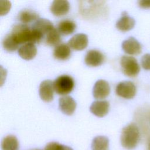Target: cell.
Returning <instances> with one entry per match:
<instances>
[{
    "instance_id": "cell-1",
    "label": "cell",
    "mask_w": 150,
    "mask_h": 150,
    "mask_svg": "<svg viewBox=\"0 0 150 150\" xmlns=\"http://www.w3.org/2000/svg\"><path fill=\"white\" fill-rule=\"evenodd\" d=\"M15 40L20 44L39 43L43 36L26 24L20 23L15 25L10 33Z\"/></svg>"
},
{
    "instance_id": "cell-2",
    "label": "cell",
    "mask_w": 150,
    "mask_h": 150,
    "mask_svg": "<svg viewBox=\"0 0 150 150\" xmlns=\"http://www.w3.org/2000/svg\"><path fill=\"white\" fill-rule=\"evenodd\" d=\"M104 1H79V11L81 15L86 19H96L106 14Z\"/></svg>"
},
{
    "instance_id": "cell-3",
    "label": "cell",
    "mask_w": 150,
    "mask_h": 150,
    "mask_svg": "<svg viewBox=\"0 0 150 150\" xmlns=\"http://www.w3.org/2000/svg\"><path fill=\"white\" fill-rule=\"evenodd\" d=\"M121 144L125 149L131 150L138 145L139 140V131L135 123H131L123 128L121 134Z\"/></svg>"
},
{
    "instance_id": "cell-4",
    "label": "cell",
    "mask_w": 150,
    "mask_h": 150,
    "mask_svg": "<svg viewBox=\"0 0 150 150\" xmlns=\"http://www.w3.org/2000/svg\"><path fill=\"white\" fill-rule=\"evenodd\" d=\"M74 86L73 78L68 75H62L53 82L54 91L59 95H66L70 93Z\"/></svg>"
},
{
    "instance_id": "cell-5",
    "label": "cell",
    "mask_w": 150,
    "mask_h": 150,
    "mask_svg": "<svg viewBox=\"0 0 150 150\" xmlns=\"http://www.w3.org/2000/svg\"><path fill=\"white\" fill-rule=\"evenodd\" d=\"M122 71L129 77H135L139 72V65L135 58L132 56H123L120 60Z\"/></svg>"
},
{
    "instance_id": "cell-6",
    "label": "cell",
    "mask_w": 150,
    "mask_h": 150,
    "mask_svg": "<svg viewBox=\"0 0 150 150\" xmlns=\"http://www.w3.org/2000/svg\"><path fill=\"white\" fill-rule=\"evenodd\" d=\"M116 93L120 97L124 98L131 99L136 94L135 84L130 81H124L119 83L115 88Z\"/></svg>"
},
{
    "instance_id": "cell-7",
    "label": "cell",
    "mask_w": 150,
    "mask_h": 150,
    "mask_svg": "<svg viewBox=\"0 0 150 150\" xmlns=\"http://www.w3.org/2000/svg\"><path fill=\"white\" fill-rule=\"evenodd\" d=\"M110 92V87L104 80H97L93 89V95L96 99H103L107 97Z\"/></svg>"
},
{
    "instance_id": "cell-8",
    "label": "cell",
    "mask_w": 150,
    "mask_h": 150,
    "mask_svg": "<svg viewBox=\"0 0 150 150\" xmlns=\"http://www.w3.org/2000/svg\"><path fill=\"white\" fill-rule=\"evenodd\" d=\"M53 82L50 80L43 81L39 86V96L42 100L50 102L53 98Z\"/></svg>"
},
{
    "instance_id": "cell-9",
    "label": "cell",
    "mask_w": 150,
    "mask_h": 150,
    "mask_svg": "<svg viewBox=\"0 0 150 150\" xmlns=\"http://www.w3.org/2000/svg\"><path fill=\"white\" fill-rule=\"evenodd\" d=\"M84 61L88 66H98L104 62V56L101 52L97 50H90L85 56Z\"/></svg>"
},
{
    "instance_id": "cell-10",
    "label": "cell",
    "mask_w": 150,
    "mask_h": 150,
    "mask_svg": "<svg viewBox=\"0 0 150 150\" xmlns=\"http://www.w3.org/2000/svg\"><path fill=\"white\" fill-rule=\"evenodd\" d=\"M122 48L126 53L132 55L138 54L142 50L141 44L133 37H129L128 39L124 40L122 43Z\"/></svg>"
},
{
    "instance_id": "cell-11",
    "label": "cell",
    "mask_w": 150,
    "mask_h": 150,
    "mask_svg": "<svg viewBox=\"0 0 150 150\" xmlns=\"http://www.w3.org/2000/svg\"><path fill=\"white\" fill-rule=\"evenodd\" d=\"M59 104L60 110L68 115H71L76 107V101L71 97L69 96L60 97L59 100Z\"/></svg>"
},
{
    "instance_id": "cell-12",
    "label": "cell",
    "mask_w": 150,
    "mask_h": 150,
    "mask_svg": "<svg viewBox=\"0 0 150 150\" xmlns=\"http://www.w3.org/2000/svg\"><path fill=\"white\" fill-rule=\"evenodd\" d=\"M68 44L74 50H83L88 45V37L84 33H77L69 40Z\"/></svg>"
},
{
    "instance_id": "cell-13",
    "label": "cell",
    "mask_w": 150,
    "mask_h": 150,
    "mask_svg": "<svg viewBox=\"0 0 150 150\" xmlns=\"http://www.w3.org/2000/svg\"><path fill=\"white\" fill-rule=\"evenodd\" d=\"M70 9V4L65 0L53 1L50 6L51 12L56 16H60L66 14Z\"/></svg>"
},
{
    "instance_id": "cell-14",
    "label": "cell",
    "mask_w": 150,
    "mask_h": 150,
    "mask_svg": "<svg viewBox=\"0 0 150 150\" xmlns=\"http://www.w3.org/2000/svg\"><path fill=\"white\" fill-rule=\"evenodd\" d=\"M109 106L107 101H95L90 105V110L96 116L103 117L108 113Z\"/></svg>"
},
{
    "instance_id": "cell-15",
    "label": "cell",
    "mask_w": 150,
    "mask_h": 150,
    "mask_svg": "<svg viewBox=\"0 0 150 150\" xmlns=\"http://www.w3.org/2000/svg\"><path fill=\"white\" fill-rule=\"evenodd\" d=\"M134 19L129 16L126 12L122 13L121 17L116 23V27L120 30L126 32L132 29L135 26Z\"/></svg>"
},
{
    "instance_id": "cell-16",
    "label": "cell",
    "mask_w": 150,
    "mask_h": 150,
    "mask_svg": "<svg viewBox=\"0 0 150 150\" xmlns=\"http://www.w3.org/2000/svg\"><path fill=\"white\" fill-rule=\"evenodd\" d=\"M37 53L36 47L33 43H26L21 46L18 50V54L25 60H31L35 57Z\"/></svg>"
},
{
    "instance_id": "cell-17",
    "label": "cell",
    "mask_w": 150,
    "mask_h": 150,
    "mask_svg": "<svg viewBox=\"0 0 150 150\" xmlns=\"http://www.w3.org/2000/svg\"><path fill=\"white\" fill-rule=\"evenodd\" d=\"M32 28L44 36L54 28L49 20L45 18H39L33 25Z\"/></svg>"
},
{
    "instance_id": "cell-18",
    "label": "cell",
    "mask_w": 150,
    "mask_h": 150,
    "mask_svg": "<svg viewBox=\"0 0 150 150\" xmlns=\"http://www.w3.org/2000/svg\"><path fill=\"white\" fill-rule=\"evenodd\" d=\"M71 54L70 46L65 43L59 44L55 47L53 50L54 58L60 60H64L69 59Z\"/></svg>"
},
{
    "instance_id": "cell-19",
    "label": "cell",
    "mask_w": 150,
    "mask_h": 150,
    "mask_svg": "<svg viewBox=\"0 0 150 150\" xmlns=\"http://www.w3.org/2000/svg\"><path fill=\"white\" fill-rule=\"evenodd\" d=\"M76 23L69 19L61 21L57 25V30L61 35H68L71 34L76 29Z\"/></svg>"
},
{
    "instance_id": "cell-20",
    "label": "cell",
    "mask_w": 150,
    "mask_h": 150,
    "mask_svg": "<svg viewBox=\"0 0 150 150\" xmlns=\"http://www.w3.org/2000/svg\"><path fill=\"white\" fill-rule=\"evenodd\" d=\"M2 150H18L19 142L16 137L9 135L3 138L1 142Z\"/></svg>"
},
{
    "instance_id": "cell-21",
    "label": "cell",
    "mask_w": 150,
    "mask_h": 150,
    "mask_svg": "<svg viewBox=\"0 0 150 150\" xmlns=\"http://www.w3.org/2000/svg\"><path fill=\"white\" fill-rule=\"evenodd\" d=\"M109 140L105 136H97L92 141V150H108Z\"/></svg>"
},
{
    "instance_id": "cell-22",
    "label": "cell",
    "mask_w": 150,
    "mask_h": 150,
    "mask_svg": "<svg viewBox=\"0 0 150 150\" xmlns=\"http://www.w3.org/2000/svg\"><path fill=\"white\" fill-rule=\"evenodd\" d=\"M39 19V15L33 11L23 9L19 13V19L23 23L26 24Z\"/></svg>"
},
{
    "instance_id": "cell-23",
    "label": "cell",
    "mask_w": 150,
    "mask_h": 150,
    "mask_svg": "<svg viewBox=\"0 0 150 150\" xmlns=\"http://www.w3.org/2000/svg\"><path fill=\"white\" fill-rule=\"evenodd\" d=\"M46 43L50 46H57L61 41L60 33L57 29L54 28L46 34Z\"/></svg>"
},
{
    "instance_id": "cell-24",
    "label": "cell",
    "mask_w": 150,
    "mask_h": 150,
    "mask_svg": "<svg viewBox=\"0 0 150 150\" xmlns=\"http://www.w3.org/2000/svg\"><path fill=\"white\" fill-rule=\"evenodd\" d=\"M2 46L5 50L8 52H13L16 50L19 46L15 40L11 33L6 35L2 40Z\"/></svg>"
},
{
    "instance_id": "cell-25",
    "label": "cell",
    "mask_w": 150,
    "mask_h": 150,
    "mask_svg": "<svg viewBox=\"0 0 150 150\" xmlns=\"http://www.w3.org/2000/svg\"><path fill=\"white\" fill-rule=\"evenodd\" d=\"M45 150H73L71 148L64 145L60 144L56 142H52L47 144Z\"/></svg>"
},
{
    "instance_id": "cell-26",
    "label": "cell",
    "mask_w": 150,
    "mask_h": 150,
    "mask_svg": "<svg viewBox=\"0 0 150 150\" xmlns=\"http://www.w3.org/2000/svg\"><path fill=\"white\" fill-rule=\"evenodd\" d=\"M11 3L8 1L0 0V15L1 16L6 15L10 10Z\"/></svg>"
},
{
    "instance_id": "cell-27",
    "label": "cell",
    "mask_w": 150,
    "mask_h": 150,
    "mask_svg": "<svg viewBox=\"0 0 150 150\" xmlns=\"http://www.w3.org/2000/svg\"><path fill=\"white\" fill-rule=\"evenodd\" d=\"M141 64L144 69L150 70V54H145L142 56Z\"/></svg>"
},
{
    "instance_id": "cell-28",
    "label": "cell",
    "mask_w": 150,
    "mask_h": 150,
    "mask_svg": "<svg viewBox=\"0 0 150 150\" xmlns=\"http://www.w3.org/2000/svg\"><path fill=\"white\" fill-rule=\"evenodd\" d=\"M139 6L143 8H150V0H141L138 2Z\"/></svg>"
},
{
    "instance_id": "cell-29",
    "label": "cell",
    "mask_w": 150,
    "mask_h": 150,
    "mask_svg": "<svg viewBox=\"0 0 150 150\" xmlns=\"http://www.w3.org/2000/svg\"><path fill=\"white\" fill-rule=\"evenodd\" d=\"M149 150H150V144H149Z\"/></svg>"
},
{
    "instance_id": "cell-30",
    "label": "cell",
    "mask_w": 150,
    "mask_h": 150,
    "mask_svg": "<svg viewBox=\"0 0 150 150\" xmlns=\"http://www.w3.org/2000/svg\"><path fill=\"white\" fill-rule=\"evenodd\" d=\"M35 150H40V149H35Z\"/></svg>"
}]
</instances>
